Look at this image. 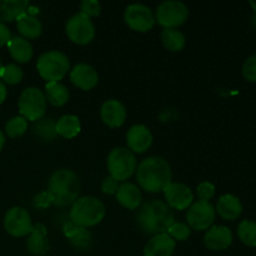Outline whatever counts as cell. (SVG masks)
<instances>
[{
  "instance_id": "31",
  "label": "cell",
  "mask_w": 256,
  "mask_h": 256,
  "mask_svg": "<svg viewBox=\"0 0 256 256\" xmlns=\"http://www.w3.org/2000/svg\"><path fill=\"white\" fill-rule=\"evenodd\" d=\"M28 130V120L22 118V115H16L12 116V119L8 120L6 125H5V132L12 139H16V138L22 136L25 132Z\"/></svg>"
},
{
  "instance_id": "38",
  "label": "cell",
  "mask_w": 256,
  "mask_h": 256,
  "mask_svg": "<svg viewBox=\"0 0 256 256\" xmlns=\"http://www.w3.org/2000/svg\"><path fill=\"white\" fill-rule=\"evenodd\" d=\"M12 39V34H10V30L4 22H0V48L8 45V42Z\"/></svg>"
},
{
  "instance_id": "18",
  "label": "cell",
  "mask_w": 256,
  "mask_h": 256,
  "mask_svg": "<svg viewBox=\"0 0 256 256\" xmlns=\"http://www.w3.org/2000/svg\"><path fill=\"white\" fill-rule=\"evenodd\" d=\"M176 248V242L172 239L166 232L155 235L146 242L142 254L144 256H172Z\"/></svg>"
},
{
  "instance_id": "13",
  "label": "cell",
  "mask_w": 256,
  "mask_h": 256,
  "mask_svg": "<svg viewBox=\"0 0 256 256\" xmlns=\"http://www.w3.org/2000/svg\"><path fill=\"white\" fill-rule=\"evenodd\" d=\"M164 195L170 209L186 210L194 202L192 189L182 182H170L164 189Z\"/></svg>"
},
{
  "instance_id": "30",
  "label": "cell",
  "mask_w": 256,
  "mask_h": 256,
  "mask_svg": "<svg viewBox=\"0 0 256 256\" xmlns=\"http://www.w3.org/2000/svg\"><path fill=\"white\" fill-rule=\"evenodd\" d=\"M238 236L246 246L256 248V222L248 219L242 220L238 225Z\"/></svg>"
},
{
  "instance_id": "33",
  "label": "cell",
  "mask_w": 256,
  "mask_h": 256,
  "mask_svg": "<svg viewBox=\"0 0 256 256\" xmlns=\"http://www.w3.org/2000/svg\"><path fill=\"white\" fill-rule=\"evenodd\" d=\"M166 234L172 238L174 242H185L192 235V229L186 222H174L168 229Z\"/></svg>"
},
{
  "instance_id": "41",
  "label": "cell",
  "mask_w": 256,
  "mask_h": 256,
  "mask_svg": "<svg viewBox=\"0 0 256 256\" xmlns=\"http://www.w3.org/2000/svg\"><path fill=\"white\" fill-rule=\"evenodd\" d=\"M249 4H250V6L252 8V10H255L256 12V0H250Z\"/></svg>"
},
{
  "instance_id": "35",
  "label": "cell",
  "mask_w": 256,
  "mask_h": 256,
  "mask_svg": "<svg viewBox=\"0 0 256 256\" xmlns=\"http://www.w3.org/2000/svg\"><path fill=\"white\" fill-rule=\"evenodd\" d=\"M80 12L89 18L98 16L102 12V4L98 0H84L80 2Z\"/></svg>"
},
{
  "instance_id": "39",
  "label": "cell",
  "mask_w": 256,
  "mask_h": 256,
  "mask_svg": "<svg viewBox=\"0 0 256 256\" xmlns=\"http://www.w3.org/2000/svg\"><path fill=\"white\" fill-rule=\"evenodd\" d=\"M6 96H8L6 86H5L4 82H0V105H2L5 100H6Z\"/></svg>"
},
{
  "instance_id": "6",
  "label": "cell",
  "mask_w": 256,
  "mask_h": 256,
  "mask_svg": "<svg viewBox=\"0 0 256 256\" xmlns=\"http://www.w3.org/2000/svg\"><path fill=\"white\" fill-rule=\"evenodd\" d=\"M110 176L118 182H126L136 172L138 162L134 152L128 148H115L109 152L106 159Z\"/></svg>"
},
{
  "instance_id": "21",
  "label": "cell",
  "mask_w": 256,
  "mask_h": 256,
  "mask_svg": "<svg viewBox=\"0 0 256 256\" xmlns=\"http://www.w3.org/2000/svg\"><path fill=\"white\" fill-rule=\"evenodd\" d=\"M215 212L224 220L232 222L240 218L242 212V204L238 196L232 194H225L219 198L215 206Z\"/></svg>"
},
{
  "instance_id": "15",
  "label": "cell",
  "mask_w": 256,
  "mask_h": 256,
  "mask_svg": "<svg viewBox=\"0 0 256 256\" xmlns=\"http://www.w3.org/2000/svg\"><path fill=\"white\" fill-rule=\"evenodd\" d=\"M70 80L79 89L92 90L99 82V74L94 66L86 62H80L70 70Z\"/></svg>"
},
{
  "instance_id": "28",
  "label": "cell",
  "mask_w": 256,
  "mask_h": 256,
  "mask_svg": "<svg viewBox=\"0 0 256 256\" xmlns=\"http://www.w3.org/2000/svg\"><path fill=\"white\" fill-rule=\"evenodd\" d=\"M162 42L165 49H168L169 52H176L184 49L186 39H185V35L180 30L164 29L162 32Z\"/></svg>"
},
{
  "instance_id": "32",
  "label": "cell",
  "mask_w": 256,
  "mask_h": 256,
  "mask_svg": "<svg viewBox=\"0 0 256 256\" xmlns=\"http://www.w3.org/2000/svg\"><path fill=\"white\" fill-rule=\"evenodd\" d=\"M22 76H24L22 69L18 64L5 65V66L2 68V72H0V78L2 79V82L9 85L19 84L22 80Z\"/></svg>"
},
{
  "instance_id": "4",
  "label": "cell",
  "mask_w": 256,
  "mask_h": 256,
  "mask_svg": "<svg viewBox=\"0 0 256 256\" xmlns=\"http://www.w3.org/2000/svg\"><path fill=\"white\" fill-rule=\"evenodd\" d=\"M106 209L102 200L95 196L78 198L70 209V222L80 228H92L104 220Z\"/></svg>"
},
{
  "instance_id": "7",
  "label": "cell",
  "mask_w": 256,
  "mask_h": 256,
  "mask_svg": "<svg viewBox=\"0 0 256 256\" xmlns=\"http://www.w3.org/2000/svg\"><path fill=\"white\" fill-rule=\"evenodd\" d=\"M46 98L45 94L39 88L30 86L22 90L20 94L19 102H18V109L20 115L30 122H36V120L44 118L46 112Z\"/></svg>"
},
{
  "instance_id": "9",
  "label": "cell",
  "mask_w": 256,
  "mask_h": 256,
  "mask_svg": "<svg viewBox=\"0 0 256 256\" xmlns=\"http://www.w3.org/2000/svg\"><path fill=\"white\" fill-rule=\"evenodd\" d=\"M68 38L74 44L86 45L92 42L95 36V25L88 15L76 12L68 19L65 24Z\"/></svg>"
},
{
  "instance_id": "3",
  "label": "cell",
  "mask_w": 256,
  "mask_h": 256,
  "mask_svg": "<svg viewBox=\"0 0 256 256\" xmlns=\"http://www.w3.org/2000/svg\"><path fill=\"white\" fill-rule=\"evenodd\" d=\"M80 192V180L72 169L55 170L48 185V198L50 204L59 208L72 206L78 200Z\"/></svg>"
},
{
  "instance_id": "29",
  "label": "cell",
  "mask_w": 256,
  "mask_h": 256,
  "mask_svg": "<svg viewBox=\"0 0 256 256\" xmlns=\"http://www.w3.org/2000/svg\"><path fill=\"white\" fill-rule=\"evenodd\" d=\"M55 122L52 118H42V119L34 122L32 132L36 138L44 142H52L56 138V130H55Z\"/></svg>"
},
{
  "instance_id": "5",
  "label": "cell",
  "mask_w": 256,
  "mask_h": 256,
  "mask_svg": "<svg viewBox=\"0 0 256 256\" xmlns=\"http://www.w3.org/2000/svg\"><path fill=\"white\" fill-rule=\"evenodd\" d=\"M36 69L46 82H59L70 70L69 58L59 50L45 52L38 58Z\"/></svg>"
},
{
  "instance_id": "23",
  "label": "cell",
  "mask_w": 256,
  "mask_h": 256,
  "mask_svg": "<svg viewBox=\"0 0 256 256\" xmlns=\"http://www.w3.org/2000/svg\"><path fill=\"white\" fill-rule=\"evenodd\" d=\"M8 50L10 52V56L19 64L29 62L32 60L34 50L32 45L28 39L22 36H14L8 42Z\"/></svg>"
},
{
  "instance_id": "17",
  "label": "cell",
  "mask_w": 256,
  "mask_h": 256,
  "mask_svg": "<svg viewBox=\"0 0 256 256\" xmlns=\"http://www.w3.org/2000/svg\"><path fill=\"white\" fill-rule=\"evenodd\" d=\"M100 116L105 125L115 129V128H120L124 125L125 120H126V109L119 100H105L100 108Z\"/></svg>"
},
{
  "instance_id": "19",
  "label": "cell",
  "mask_w": 256,
  "mask_h": 256,
  "mask_svg": "<svg viewBox=\"0 0 256 256\" xmlns=\"http://www.w3.org/2000/svg\"><path fill=\"white\" fill-rule=\"evenodd\" d=\"M28 250L35 256H44L49 252L50 244L48 240L46 228L42 224L32 225V230L28 238Z\"/></svg>"
},
{
  "instance_id": "24",
  "label": "cell",
  "mask_w": 256,
  "mask_h": 256,
  "mask_svg": "<svg viewBox=\"0 0 256 256\" xmlns=\"http://www.w3.org/2000/svg\"><path fill=\"white\" fill-rule=\"evenodd\" d=\"M29 2L26 0H0V22L16 20L28 12Z\"/></svg>"
},
{
  "instance_id": "16",
  "label": "cell",
  "mask_w": 256,
  "mask_h": 256,
  "mask_svg": "<svg viewBox=\"0 0 256 256\" xmlns=\"http://www.w3.org/2000/svg\"><path fill=\"white\" fill-rule=\"evenodd\" d=\"M204 244L212 252H222L229 249L232 244V230L222 225L209 228L204 235Z\"/></svg>"
},
{
  "instance_id": "36",
  "label": "cell",
  "mask_w": 256,
  "mask_h": 256,
  "mask_svg": "<svg viewBox=\"0 0 256 256\" xmlns=\"http://www.w3.org/2000/svg\"><path fill=\"white\" fill-rule=\"evenodd\" d=\"M196 194L199 200L209 202L215 195V185L210 182H202L196 186Z\"/></svg>"
},
{
  "instance_id": "2",
  "label": "cell",
  "mask_w": 256,
  "mask_h": 256,
  "mask_svg": "<svg viewBox=\"0 0 256 256\" xmlns=\"http://www.w3.org/2000/svg\"><path fill=\"white\" fill-rule=\"evenodd\" d=\"M172 166L162 156L146 158L136 168L138 184L146 192H164L172 182Z\"/></svg>"
},
{
  "instance_id": "27",
  "label": "cell",
  "mask_w": 256,
  "mask_h": 256,
  "mask_svg": "<svg viewBox=\"0 0 256 256\" xmlns=\"http://www.w3.org/2000/svg\"><path fill=\"white\" fill-rule=\"evenodd\" d=\"M45 98L46 102L54 106H62L69 102L70 92L64 84L59 82H46L45 85Z\"/></svg>"
},
{
  "instance_id": "20",
  "label": "cell",
  "mask_w": 256,
  "mask_h": 256,
  "mask_svg": "<svg viewBox=\"0 0 256 256\" xmlns=\"http://www.w3.org/2000/svg\"><path fill=\"white\" fill-rule=\"evenodd\" d=\"M118 202H119L122 206H124L125 209L129 210H135L142 205V192H140V188L138 185L132 184V182H124L119 185V189H118L116 194Z\"/></svg>"
},
{
  "instance_id": "12",
  "label": "cell",
  "mask_w": 256,
  "mask_h": 256,
  "mask_svg": "<svg viewBox=\"0 0 256 256\" xmlns=\"http://www.w3.org/2000/svg\"><path fill=\"white\" fill-rule=\"evenodd\" d=\"M4 229L14 238H22L30 235L32 230V216L22 206H14L5 212Z\"/></svg>"
},
{
  "instance_id": "42",
  "label": "cell",
  "mask_w": 256,
  "mask_h": 256,
  "mask_svg": "<svg viewBox=\"0 0 256 256\" xmlns=\"http://www.w3.org/2000/svg\"><path fill=\"white\" fill-rule=\"evenodd\" d=\"M2 60H0V72H2Z\"/></svg>"
},
{
  "instance_id": "22",
  "label": "cell",
  "mask_w": 256,
  "mask_h": 256,
  "mask_svg": "<svg viewBox=\"0 0 256 256\" xmlns=\"http://www.w3.org/2000/svg\"><path fill=\"white\" fill-rule=\"evenodd\" d=\"M64 235L70 244L79 250H88L92 246V235L86 228H80L72 222L64 225Z\"/></svg>"
},
{
  "instance_id": "26",
  "label": "cell",
  "mask_w": 256,
  "mask_h": 256,
  "mask_svg": "<svg viewBox=\"0 0 256 256\" xmlns=\"http://www.w3.org/2000/svg\"><path fill=\"white\" fill-rule=\"evenodd\" d=\"M82 129L80 119L76 115H62L56 122H55V130L56 134L65 139H72L76 136Z\"/></svg>"
},
{
  "instance_id": "1",
  "label": "cell",
  "mask_w": 256,
  "mask_h": 256,
  "mask_svg": "<svg viewBox=\"0 0 256 256\" xmlns=\"http://www.w3.org/2000/svg\"><path fill=\"white\" fill-rule=\"evenodd\" d=\"M135 219L140 230L152 236L166 232L170 225L175 222L174 212L162 200L144 202L139 206Z\"/></svg>"
},
{
  "instance_id": "40",
  "label": "cell",
  "mask_w": 256,
  "mask_h": 256,
  "mask_svg": "<svg viewBox=\"0 0 256 256\" xmlns=\"http://www.w3.org/2000/svg\"><path fill=\"white\" fill-rule=\"evenodd\" d=\"M4 145H5V135H4V132L0 130V152L2 150Z\"/></svg>"
},
{
  "instance_id": "25",
  "label": "cell",
  "mask_w": 256,
  "mask_h": 256,
  "mask_svg": "<svg viewBox=\"0 0 256 256\" xmlns=\"http://www.w3.org/2000/svg\"><path fill=\"white\" fill-rule=\"evenodd\" d=\"M16 28L25 39H36L42 32V25L34 15L25 12L16 19Z\"/></svg>"
},
{
  "instance_id": "37",
  "label": "cell",
  "mask_w": 256,
  "mask_h": 256,
  "mask_svg": "<svg viewBox=\"0 0 256 256\" xmlns=\"http://www.w3.org/2000/svg\"><path fill=\"white\" fill-rule=\"evenodd\" d=\"M118 189H119V182H118V180H115L114 178H112L109 175V176H106L102 179V190L104 194L114 195V194H116Z\"/></svg>"
},
{
  "instance_id": "8",
  "label": "cell",
  "mask_w": 256,
  "mask_h": 256,
  "mask_svg": "<svg viewBox=\"0 0 256 256\" xmlns=\"http://www.w3.org/2000/svg\"><path fill=\"white\" fill-rule=\"evenodd\" d=\"M189 16V9L182 2L165 0L160 2L155 12V20L164 29H176L184 24Z\"/></svg>"
},
{
  "instance_id": "10",
  "label": "cell",
  "mask_w": 256,
  "mask_h": 256,
  "mask_svg": "<svg viewBox=\"0 0 256 256\" xmlns=\"http://www.w3.org/2000/svg\"><path fill=\"white\" fill-rule=\"evenodd\" d=\"M216 216L214 205L210 202L196 200L189 206L186 212V224L190 229L204 232L212 226Z\"/></svg>"
},
{
  "instance_id": "14",
  "label": "cell",
  "mask_w": 256,
  "mask_h": 256,
  "mask_svg": "<svg viewBox=\"0 0 256 256\" xmlns=\"http://www.w3.org/2000/svg\"><path fill=\"white\" fill-rule=\"evenodd\" d=\"M128 149L136 154L146 152L152 144V134L146 125L135 124L126 132Z\"/></svg>"
},
{
  "instance_id": "34",
  "label": "cell",
  "mask_w": 256,
  "mask_h": 256,
  "mask_svg": "<svg viewBox=\"0 0 256 256\" xmlns=\"http://www.w3.org/2000/svg\"><path fill=\"white\" fill-rule=\"evenodd\" d=\"M242 76L249 82H256V54L250 55L242 68Z\"/></svg>"
},
{
  "instance_id": "11",
  "label": "cell",
  "mask_w": 256,
  "mask_h": 256,
  "mask_svg": "<svg viewBox=\"0 0 256 256\" xmlns=\"http://www.w3.org/2000/svg\"><path fill=\"white\" fill-rule=\"evenodd\" d=\"M124 22L134 32H148L155 26V14L149 6L144 4H132L126 6L124 12Z\"/></svg>"
}]
</instances>
